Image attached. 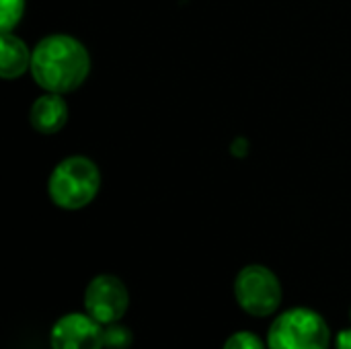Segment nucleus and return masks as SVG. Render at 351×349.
<instances>
[{
    "label": "nucleus",
    "instance_id": "nucleus-1",
    "mask_svg": "<svg viewBox=\"0 0 351 349\" xmlns=\"http://www.w3.org/2000/svg\"><path fill=\"white\" fill-rule=\"evenodd\" d=\"M35 82L47 93H72L76 91L90 70L86 47L70 35H47L41 39L29 66Z\"/></svg>",
    "mask_w": 351,
    "mask_h": 349
},
{
    "label": "nucleus",
    "instance_id": "nucleus-2",
    "mask_svg": "<svg viewBox=\"0 0 351 349\" xmlns=\"http://www.w3.org/2000/svg\"><path fill=\"white\" fill-rule=\"evenodd\" d=\"M101 187V173L86 156L64 158L51 173L47 191L56 206L64 210H80L88 206Z\"/></svg>",
    "mask_w": 351,
    "mask_h": 349
},
{
    "label": "nucleus",
    "instance_id": "nucleus-3",
    "mask_svg": "<svg viewBox=\"0 0 351 349\" xmlns=\"http://www.w3.org/2000/svg\"><path fill=\"white\" fill-rule=\"evenodd\" d=\"M329 323L313 309L284 311L267 331V349H329Z\"/></svg>",
    "mask_w": 351,
    "mask_h": 349
},
{
    "label": "nucleus",
    "instance_id": "nucleus-4",
    "mask_svg": "<svg viewBox=\"0 0 351 349\" xmlns=\"http://www.w3.org/2000/svg\"><path fill=\"white\" fill-rule=\"evenodd\" d=\"M282 284L265 265H247L234 280V298L251 317H269L282 304Z\"/></svg>",
    "mask_w": 351,
    "mask_h": 349
},
{
    "label": "nucleus",
    "instance_id": "nucleus-5",
    "mask_svg": "<svg viewBox=\"0 0 351 349\" xmlns=\"http://www.w3.org/2000/svg\"><path fill=\"white\" fill-rule=\"evenodd\" d=\"M130 306V292L125 284L109 274H101L90 280L84 290V313L90 315L103 327L119 323Z\"/></svg>",
    "mask_w": 351,
    "mask_h": 349
},
{
    "label": "nucleus",
    "instance_id": "nucleus-6",
    "mask_svg": "<svg viewBox=\"0 0 351 349\" xmlns=\"http://www.w3.org/2000/svg\"><path fill=\"white\" fill-rule=\"evenodd\" d=\"M51 349H105V327L86 313L60 317L49 331Z\"/></svg>",
    "mask_w": 351,
    "mask_h": 349
},
{
    "label": "nucleus",
    "instance_id": "nucleus-7",
    "mask_svg": "<svg viewBox=\"0 0 351 349\" xmlns=\"http://www.w3.org/2000/svg\"><path fill=\"white\" fill-rule=\"evenodd\" d=\"M31 125L41 134H56L64 128L68 119V105L58 93H47L39 97L29 113Z\"/></svg>",
    "mask_w": 351,
    "mask_h": 349
},
{
    "label": "nucleus",
    "instance_id": "nucleus-8",
    "mask_svg": "<svg viewBox=\"0 0 351 349\" xmlns=\"http://www.w3.org/2000/svg\"><path fill=\"white\" fill-rule=\"evenodd\" d=\"M31 66V53L27 45L10 35V31H2L0 35V76L16 78Z\"/></svg>",
    "mask_w": 351,
    "mask_h": 349
},
{
    "label": "nucleus",
    "instance_id": "nucleus-9",
    "mask_svg": "<svg viewBox=\"0 0 351 349\" xmlns=\"http://www.w3.org/2000/svg\"><path fill=\"white\" fill-rule=\"evenodd\" d=\"M25 0H2L0 2V27L2 31H10L23 14Z\"/></svg>",
    "mask_w": 351,
    "mask_h": 349
},
{
    "label": "nucleus",
    "instance_id": "nucleus-10",
    "mask_svg": "<svg viewBox=\"0 0 351 349\" xmlns=\"http://www.w3.org/2000/svg\"><path fill=\"white\" fill-rule=\"evenodd\" d=\"M132 346V333L119 323L105 327V349H128Z\"/></svg>",
    "mask_w": 351,
    "mask_h": 349
},
{
    "label": "nucleus",
    "instance_id": "nucleus-11",
    "mask_svg": "<svg viewBox=\"0 0 351 349\" xmlns=\"http://www.w3.org/2000/svg\"><path fill=\"white\" fill-rule=\"evenodd\" d=\"M222 349H267V344H263L261 337L251 331H239L226 339Z\"/></svg>",
    "mask_w": 351,
    "mask_h": 349
},
{
    "label": "nucleus",
    "instance_id": "nucleus-12",
    "mask_svg": "<svg viewBox=\"0 0 351 349\" xmlns=\"http://www.w3.org/2000/svg\"><path fill=\"white\" fill-rule=\"evenodd\" d=\"M335 349H351V329L339 331L335 337Z\"/></svg>",
    "mask_w": 351,
    "mask_h": 349
},
{
    "label": "nucleus",
    "instance_id": "nucleus-13",
    "mask_svg": "<svg viewBox=\"0 0 351 349\" xmlns=\"http://www.w3.org/2000/svg\"><path fill=\"white\" fill-rule=\"evenodd\" d=\"M350 319H351V309H350Z\"/></svg>",
    "mask_w": 351,
    "mask_h": 349
}]
</instances>
